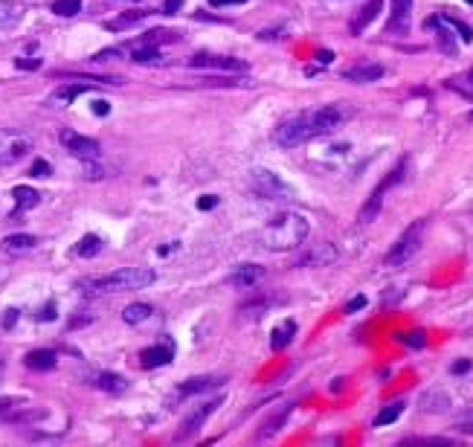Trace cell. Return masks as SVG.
<instances>
[{
  "label": "cell",
  "mask_w": 473,
  "mask_h": 447,
  "mask_svg": "<svg viewBox=\"0 0 473 447\" xmlns=\"http://www.w3.org/2000/svg\"><path fill=\"white\" fill-rule=\"evenodd\" d=\"M125 50H128V58L137 61V64H166V61H169V58H163L160 47L148 44V41H143V38H137L134 44H128Z\"/></svg>",
  "instance_id": "5bb4252c"
},
{
  "label": "cell",
  "mask_w": 473,
  "mask_h": 447,
  "mask_svg": "<svg viewBox=\"0 0 473 447\" xmlns=\"http://www.w3.org/2000/svg\"><path fill=\"white\" fill-rule=\"evenodd\" d=\"M313 134H311V122H308V111L305 114H296V116H291V119H285L282 125H276V131H273V140H276V145H282V148H294V145H299V143H305V140H311Z\"/></svg>",
  "instance_id": "52a82bcc"
},
{
  "label": "cell",
  "mask_w": 473,
  "mask_h": 447,
  "mask_svg": "<svg viewBox=\"0 0 473 447\" xmlns=\"http://www.w3.org/2000/svg\"><path fill=\"white\" fill-rule=\"evenodd\" d=\"M79 9H82V0H55L52 4V12L61 18H73L79 15Z\"/></svg>",
  "instance_id": "1f68e13d"
},
{
  "label": "cell",
  "mask_w": 473,
  "mask_h": 447,
  "mask_svg": "<svg viewBox=\"0 0 473 447\" xmlns=\"http://www.w3.org/2000/svg\"><path fill=\"white\" fill-rule=\"evenodd\" d=\"M291 409H294V404H288V407H282V412H276V415H273V419H267V421H265V427L259 430V438H267V436H273V433H276V430H279L282 424H285V421H288V415H291Z\"/></svg>",
  "instance_id": "83f0119b"
},
{
  "label": "cell",
  "mask_w": 473,
  "mask_h": 447,
  "mask_svg": "<svg viewBox=\"0 0 473 447\" xmlns=\"http://www.w3.org/2000/svg\"><path fill=\"white\" fill-rule=\"evenodd\" d=\"M148 15V9H140V12H125L122 18H116V21H108V29H113V32H119V29H125L128 23H137L140 18H145Z\"/></svg>",
  "instance_id": "d6a6232c"
},
{
  "label": "cell",
  "mask_w": 473,
  "mask_h": 447,
  "mask_svg": "<svg viewBox=\"0 0 473 447\" xmlns=\"http://www.w3.org/2000/svg\"><path fill=\"white\" fill-rule=\"evenodd\" d=\"M250 189H253L262 201H291L294 198V189L267 169H256L250 175Z\"/></svg>",
  "instance_id": "8992f818"
},
{
  "label": "cell",
  "mask_w": 473,
  "mask_h": 447,
  "mask_svg": "<svg viewBox=\"0 0 473 447\" xmlns=\"http://www.w3.org/2000/svg\"><path fill=\"white\" fill-rule=\"evenodd\" d=\"M406 166H409V157H404L401 163L389 172V177H384L381 183H377V189L369 195V201L360 206V212H357V224H372L374 218H377V212H381V206H384V195L395 186V183H401L404 180V175H406Z\"/></svg>",
  "instance_id": "5b68a950"
},
{
  "label": "cell",
  "mask_w": 473,
  "mask_h": 447,
  "mask_svg": "<svg viewBox=\"0 0 473 447\" xmlns=\"http://www.w3.org/2000/svg\"><path fill=\"white\" fill-rule=\"evenodd\" d=\"M227 377H221V375H204V377H189V380H183L180 383V390H177V395H201V392H206V390H212V387H221Z\"/></svg>",
  "instance_id": "e0dca14e"
},
{
  "label": "cell",
  "mask_w": 473,
  "mask_h": 447,
  "mask_svg": "<svg viewBox=\"0 0 473 447\" xmlns=\"http://www.w3.org/2000/svg\"><path fill=\"white\" fill-rule=\"evenodd\" d=\"M262 279H265V267H259V265H241L233 276H227V285H233V287H253Z\"/></svg>",
  "instance_id": "d6986e66"
},
{
  "label": "cell",
  "mask_w": 473,
  "mask_h": 447,
  "mask_svg": "<svg viewBox=\"0 0 473 447\" xmlns=\"http://www.w3.org/2000/svg\"><path fill=\"white\" fill-rule=\"evenodd\" d=\"M308 233H311V227H308V221L299 212H279L276 218H270L265 224V230L259 233V241L267 250L285 253V250L299 247L308 238Z\"/></svg>",
  "instance_id": "6da1fadb"
},
{
  "label": "cell",
  "mask_w": 473,
  "mask_h": 447,
  "mask_svg": "<svg viewBox=\"0 0 473 447\" xmlns=\"http://www.w3.org/2000/svg\"><path fill=\"white\" fill-rule=\"evenodd\" d=\"M464 4H470V6H473V0H464Z\"/></svg>",
  "instance_id": "f907efd6"
},
{
  "label": "cell",
  "mask_w": 473,
  "mask_h": 447,
  "mask_svg": "<svg viewBox=\"0 0 473 447\" xmlns=\"http://www.w3.org/2000/svg\"><path fill=\"white\" fill-rule=\"evenodd\" d=\"M404 412V401H395V404H386L381 412H377V419H374V427H386L392 421H398V415Z\"/></svg>",
  "instance_id": "f546056e"
},
{
  "label": "cell",
  "mask_w": 473,
  "mask_h": 447,
  "mask_svg": "<svg viewBox=\"0 0 473 447\" xmlns=\"http://www.w3.org/2000/svg\"><path fill=\"white\" fill-rule=\"evenodd\" d=\"M15 67L18 70H38L41 67V58H15Z\"/></svg>",
  "instance_id": "8d00e7d4"
},
{
  "label": "cell",
  "mask_w": 473,
  "mask_h": 447,
  "mask_svg": "<svg viewBox=\"0 0 473 447\" xmlns=\"http://www.w3.org/2000/svg\"><path fill=\"white\" fill-rule=\"evenodd\" d=\"M218 404H221V398H212V401H206V404H201L198 409H192L186 415V421H183V427L177 430V441H186V438H192L201 427H204V421L209 419V415L218 409Z\"/></svg>",
  "instance_id": "8fae6325"
},
{
  "label": "cell",
  "mask_w": 473,
  "mask_h": 447,
  "mask_svg": "<svg viewBox=\"0 0 473 447\" xmlns=\"http://www.w3.org/2000/svg\"><path fill=\"white\" fill-rule=\"evenodd\" d=\"M93 114H96V116H108V114H111V105H108L105 99H96V102H93Z\"/></svg>",
  "instance_id": "7bdbcfd3"
},
{
  "label": "cell",
  "mask_w": 473,
  "mask_h": 447,
  "mask_svg": "<svg viewBox=\"0 0 473 447\" xmlns=\"http://www.w3.org/2000/svg\"><path fill=\"white\" fill-rule=\"evenodd\" d=\"M215 206H218V198H215V195H206V198L198 201V209H215Z\"/></svg>",
  "instance_id": "bcb514c9"
},
{
  "label": "cell",
  "mask_w": 473,
  "mask_h": 447,
  "mask_svg": "<svg viewBox=\"0 0 473 447\" xmlns=\"http://www.w3.org/2000/svg\"><path fill=\"white\" fill-rule=\"evenodd\" d=\"M134 4H140V0H134Z\"/></svg>",
  "instance_id": "f5cc1de1"
},
{
  "label": "cell",
  "mask_w": 473,
  "mask_h": 447,
  "mask_svg": "<svg viewBox=\"0 0 473 447\" xmlns=\"http://www.w3.org/2000/svg\"><path fill=\"white\" fill-rule=\"evenodd\" d=\"M151 314H154L151 305H145V302H131L128 308L122 311V319H125L128 326H140V323H145V319H148Z\"/></svg>",
  "instance_id": "484cf974"
},
{
  "label": "cell",
  "mask_w": 473,
  "mask_h": 447,
  "mask_svg": "<svg viewBox=\"0 0 473 447\" xmlns=\"http://www.w3.org/2000/svg\"><path fill=\"white\" fill-rule=\"evenodd\" d=\"M180 6H183V0H166V4H163V12H166V15H174Z\"/></svg>",
  "instance_id": "c3c4849f"
},
{
  "label": "cell",
  "mask_w": 473,
  "mask_h": 447,
  "mask_svg": "<svg viewBox=\"0 0 473 447\" xmlns=\"http://www.w3.org/2000/svg\"><path fill=\"white\" fill-rule=\"evenodd\" d=\"M294 334H296V323H294V319H285V323H279V326L273 329V337H270L273 351L288 348V346H291V340H294Z\"/></svg>",
  "instance_id": "d4e9b609"
},
{
  "label": "cell",
  "mask_w": 473,
  "mask_h": 447,
  "mask_svg": "<svg viewBox=\"0 0 473 447\" xmlns=\"http://www.w3.org/2000/svg\"><path fill=\"white\" fill-rule=\"evenodd\" d=\"M35 247H38V238L29 236V233H15V236L4 238V253H9V255H23V253L35 250Z\"/></svg>",
  "instance_id": "7402d4cb"
},
{
  "label": "cell",
  "mask_w": 473,
  "mask_h": 447,
  "mask_svg": "<svg viewBox=\"0 0 473 447\" xmlns=\"http://www.w3.org/2000/svg\"><path fill=\"white\" fill-rule=\"evenodd\" d=\"M157 273L151 267H122L108 276H99L87 282L93 294H122V291H143V287L154 285Z\"/></svg>",
  "instance_id": "7a4b0ae2"
},
{
  "label": "cell",
  "mask_w": 473,
  "mask_h": 447,
  "mask_svg": "<svg viewBox=\"0 0 473 447\" xmlns=\"http://www.w3.org/2000/svg\"><path fill=\"white\" fill-rule=\"evenodd\" d=\"M456 427H459L462 433H473V412H464V415H459Z\"/></svg>",
  "instance_id": "ab89813d"
},
{
  "label": "cell",
  "mask_w": 473,
  "mask_h": 447,
  "mask_svg": "<svg viewBox=\"0 0 473 447\" xmlns=\"http://www.w3.org/2000/svg\"><path fill=\"white\" fill-rule=\"evenodd\" d=\"M317 61H320V64H331V61H334V53H331V50H320V53H317Z\"/></svg>",
  "instance_id": "681fc988"
},
{
  "label": "cell",
  "mask_w": 473,
  "mask_h": 447,
  "mask_svg": "<svg viewBox=\"0 0 473 447\" xmlns=\"http://www.w3.org/2000/svg\"><path fill=\"white\" fill-rule=\"evenodd\" d=\"M447 87H456V90H462V93H473V70H470L467 76H456V79H450Z\"/></svg>",
  "instance_id": "d590c367"
},
{
  "label": "cell",
  "mask_w": 473,
  "mask_h": 447,
  "mask_svg": "<svg viewBox=\"0 0 473 447\" xmlns=\"http://www.w3.org/2000/svg\"><path fill=\"white\" fill-rule=\"evenodd\" d=\"M35 319H41V323H47V319H55V305H52V302H47V305H44V311H41Z\"/></svg>",
  "instance_id": "ee69618b"
},
{
  "label": "cell",
  "mask_w": 473,
  "mask_h": 447,
  "mask_svg": "<svg viewBox=\"0 0 473 447\" xmlns=\"http://www.w3.org/2000/svg\"><path fill=\"white\" fill-rule=\"evenodd\" d=\"M345 116H349V111L340 108V105H323V108H317V111H308L311 134H313V137H325V134L337 131V128L345 122Z\"/></svg>",
  "instance_id": "ba28073f"
},
{
  "label": "cell",
  "mask_w": 473,
  "mask_h": 447,
  "mask_svg": "<svg viewBox=\"0 0 473 447\" xmlns=\"http://www.w3.org/2000/svg\"><path fill=\"white\" fill-rule=\"evenodd\" d=\"M470 122H473V111H470Z\"/></svg>",
  "instance_id": "816d5d0a"
},
{
  "label": "cell",
  "mask_w": 473,
  "mask_h": 447,
  "mask_svg": "<svg viewBox=\"0 0 473 447\" xmlns=\"http://www.w3.org/2000/svg\"><path fill=\"white\" fill-rule=\"evenodd\" d=\"M99 250H102V238L96 233H87L76 244V255H82V259H93V255H99Z\"/></svg>",
  "instance_id": "4316f807"
},
{
  "label": "cell",
  "mask_w": 473,
  "mask_h": 447,
  "mask_svg": "<svg viewBox=\"0 0 473 447\" xmlns=\"http://www.w3.org/2000/svg\"><path fill=\"white\" fill-rule=\"evenodd\" d=\"M424 227L427 224L424 221H416V224H409V227L401 233V238L389 247V253H386V259H384V265L386 267H401V265H406L413 255L418 253V247H421V236H424Z\"/></svg>",
  "instance_id": "277c9868"
},
{
  "label": "cell",
  "mask_w": 473,
  "mask_h": 447,
  "mask_svg": "<svg viewBox=\"0 0 473 447\" xmlns=\"http://www.w3.org/2000/svg\"><path fill=\"white\" fill-rule=\"evenodd\" d=\"M35 148V140L18 128H0V166H15Z\"/></svg>",
  "instance_id": "3957f363"
},
{
  "label": "cell",
  "mask_w": 473,
  "mask_h": 447,
  "mask_svg": "<svg viewBox=\"0 0 473 447\" xmlns=\"http://www.w3.org/2000/svg\"><path fill=\"white\" fill-rule=\"evenodd\" d=\"M189 67H201V70H247V64L241 58H233V55H212V53H195L189 58Z\"/></svg>",
  "instance_id": "30bf717a"
},
{
  "label": "cell",
  "mask_w": 473,
  "mask_h": 447,
  "mask_svg": "<svg viewBox=\"0 0 473 447\" xmlns=\"http://www.w3.org/2000/svg\"><path fill=\"white\" fill-rule=\"evenodd\" d=\"M384 76V64H372V61H363V64H355V67H349L343 73V79H349V82H377Z\"/></svg>",
  "instance_id": "ac0fdd59"
},
{
  "label": "cell",
  "mask_w": 473,
  "mask_h": 447,
  "mask_svg": "<svg viewBox=\"0 0 473 447\" xmlns=\"http://www.w3.org/2000/svg\"><path fill=\"white\" fill-rule=\"evenodd\" d=\"M172 358H174V346H172V340H166V343H160V346L143 348L140 363H143V369H157V366L172 363Z\"/></svg>",
  "instance_id": "9a60e30c"
},
{
  "label": "cell",
  "mask_w": 473,
  "mask_h": 447,
  "mask_svg": "<svg viewBox=\"0 0 473 447\" xmlns=\"http://www.w3.org/2000/svg\"><path fill=\"white\" fill-rule=\"evenodd\" d=\"M360 308H366V297H363V294H360V297H355L352 302H345V308H343V311H345V314H357Z\"/></svg>",
  "instance_id": "60d3db41"
},
{
  "label": "cell",
  "mask_w": 473,
  "mask_h": 447,
  "mask_svg": "<svg viewBox=\"0 0 473 447\" xmlns=\"http://www.w3.org/2000/svg\"><path fill=\"white\" fill-rule=\"evenodd\" d=\"M96 387L99 390H105V392H122L128 383H125V377L122 375H113V372H102L99 377H96Z\"/></svg>",
  "instance_id": "f1b7e54d"
},
{
  "label": "cell",
  "mask_w": 473,
  "mask_h": 447,
  "mask_svg": "<svg viewBox=\"0 0 473 447\" xmlns=\"http://www.w3.org/2000/svg\"><path fill=\"white\" fill-rule=\"evenodd\" d=\"M29 175H33V177H47L50 175V163H47V160H35L33 169H29Z\"/></svg>",
  "instance_id": "f35d334b"
},
{
  "label": "cell",
  "mask_w": 473,
  "mask_h": 447,
  "mask_svg": "<svg viewBox=\"0 0 473 447\" xmlns=\"http://www.w3.org/2000/svg\"><path fill=\"white\" fill-rule=\"evenodd\" d=\"M23 363L33 369V372H50V369H55V351H50V348H38V351H29V355L23 358Z\"/></svg>",
  "instance_id": "cb8c5ba5"
},
{
  "label": "cell",
  "mask_w": 473,
  "mask_h": 447,
  "mask_svg": "<svg viewBox=\"0 0 473 447\" xmlns=\"http://www.w3.org/2000/svg\"><path fill=\"white\" fill-rule=\"evenodd\" d=\"M84 177H90V180L102 177V166H96V160H84Z\"/></svg>",
  "instance_id": "74e56055"
},
{
  "label": "cell",
  "mask_w": 473,
  "mask_h": 447,
  "mask_svg": "<svg viewBox=\"0 0 473 447\" xmlns=\"http://www.w3.org/2000/svg\"><path fill=\"white\" fill-rule=\"evenodd\" d=\"M247 4V0H209V6L212 9H224V6H241Z\"/></svg>",
  "instance_id": "b9f144b4"
},
{
  "label": "cell",
  "mask_w": 473,
  "mask_h": 447,
  "mask_svg": "<svg viewBox=\"0 0 473 447\" xmlns=\"http://www.w3.org/2000/svg\"><path fill=\"white\" fill-rule=\"evenodd\" d=\"M427 26L430 29H438V47L445 50L447 55H456V41H453V32H450V23L435 15V18H427Z\"/></svg>",
  "instance_id": "603a6c76"
},
{
  "label": "cell",
  "mask_w": 473,
  "mask_h": 447,
  "mask_svg": "<svg viewBox=\"0 0 473 447\" xmlns=\"http://www.w3.org/2000/svg\"><path fill=\"white\" fill-rule=\"evenodd\" d=\"M409 23H413V0H392L386 32H389V35H406Z\"/></svg>",
  "instance_id": "7c38bea8"
},
{
  "label": "cell",
  "mask_w": 473,
  "mask_h": 447,
  "mask_svg": "<svg viewBox=\"0 0 473 447\" xmlns=\"http://www.w3.org/2000/svg\"><path fill=\"white\" fill-rule=\"evenodd\" d=\"M398 340H401V343H406V346H413V348H421V346L427 343L424 331H401V334H398Z\"/></svg>",
  "instance_id": "e575fe53"
},
{
  "label": "cell",
  "mask_w": 473,
  "mask_h": 447,
  "mask_svg": "<svg viewBox=\"0 0 473 447\" xmlns=\"http://www.w3.org/2000/svg\"><path fill=\"white\" fill-rule=\"evenodd\" d=\"M61 137V145H65L73 157H79V160H96L99 154H102V148H99V143L96 140H90V137H84V134H76V131H70V128H65V131L58 134Z\"/></svg>",
  "instance_id": "9c48e42d"
},
{
  "label": "cell",
  "mask_w": 473,
  "mask_h": 447,
  "mask_svg": "<svg viewBox=\"0 0 473 447\" xmlns=\"http://www.w3.org/2000/svg\"><path fill=\"white\" fill-rule=\"evenodd\" d=\"M450 372H453V375H464V372H470V360H456V363L450 366Z\"/></svg>",
  "instance_id": "7dc6e473"
},
{
  "label": "cell",
  "mask_w": 473,
  "mask_h": 447,
  "mask_svg": "<svg viewBox=\"0 0 473 447\" xmlns=\"http://www.w3.org/2000/svg\"><path fill=\"white\" fill-rule=\"evenodd\" d=\"M445 21L450 23V29H456V32H459V38H462L464 44H470V41H473V29H470L467 23H462V21H456V18H450V15H445Z\"/></svg>",
  "instance_id": "836d02e7"
},
{
  "label": "cell",
  "mask_w": 473,
  "mask_h": 447,
  "mask_svg": "<svg viewBox=\"0 0 473 447\" xmlns=\"http://www.w3.org/2000/svg\"><path fill=\"white\" fill-rule=\"evenodd\" d=\"M93 84H87V82H70V84H61L58 90H52L50 93V105H55V108H61V105H70L73 99H79L82 93H87Z\"/></svg>",
  "instance_id": "2e32d148"
},
{
  "label": "cell",
  "mask_w": 473,
  "mask_h": 447,
  "mask_svg": "<svg viewBox=\"0 0 473 447\" xmlns=\"http://www.w3.org/2000/svg\"><path fill=\"white\" fill-rule=\"evenodd\" d=\"M381 6H384V0H369V4H363L360 6V12L352 18V23H349V32L352 35H360V32L377 18V12H381Z\"/></svg>",
  "instance_id": "ffe728a7"
},
{
  "label": "cell",
  "mask_w": 473,
  "mask_h": 447,
  "mask_svg": "<svg viewBox=\"0 0 473 447\" xmlns=\"http://www.w3.org/2000/svg\"><path fill=\"white\" fill-rule=\"evenodd\" d=\"M21 6L18 4H12V0H0V26H6V23H12V21H18L21 18Z\"/></svg>",
  "instance_id": "4dcf8cb0"
},
{
  "label": "cell",
  "mask_w": 473,
  "mask_h": 447,
  "mask_svg": "<svg viewBox=\"0 0 473 447\" xmlns=\"http://www.w3.org/2000/svg\"><path fill=\"white\" fill-rule=\"evenodd\" d=\"M18 323V308H9L6 314H4V329H12Z\"/></svg>",
  "instance_id": "f6af8a7d"
},
{
  "label": "cell",
  "mask_w": 473,
  "mask_h": 447,
  "mask_svg": "<svg viewBox=\"0 0 473 447\" xmlns=\"http://www.w3.org/2000/svg\"><path fill=\"white\" fill-rule=\"evenodd\" d=\"M12 198H15V212H12V218H18V215H23V212H29L33 206L41 204V195H38L35 189H29V186H15V189H12Z\"/></svg>",
  "instance_id": "44dd1931"
},
{
  "label": "cell",
  "mask_w": 473,
  "mask_h": 447,
  "mask_svg": "<svg viewBox=\"0 0 473 447\" xmlns=\"http://www.w3.org/2000/svg\"><path fill=\"white\" fill-rule=\"evenodd\" d=\"M334 259H337L334 244L320 241V244L308 247V250L299 255V259H296V267H323V265H334Z\"/></svg>",
  "instance_id": "4fadbf2b"
}]
</instances>
